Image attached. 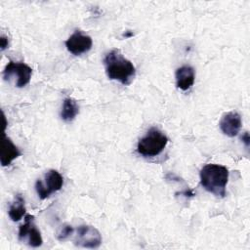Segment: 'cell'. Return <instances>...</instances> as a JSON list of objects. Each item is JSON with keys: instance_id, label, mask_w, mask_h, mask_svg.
I'll list each match as a JSON object with an SVG mask.
<instances>
[{"instance_id": "5b68a950", "label": "cell", "mask_w": 250, "mask_h": 250, "mask_svg": "<svg viewBox=\"0 0 250 250\" xmlns=\"http://www.w3.org/2000/svg\"><path fill=\"white\" fill-rule=\"evenodd\" d=\"M63 185V178L57 170H50L44 176V181L37 180L35 190L40 199L48 198L52 193L60 190Z\"/></svg>"}, {"instance_id": "4fadbf2b", "label": "cell", "mask_w": 250, "mask_h": 250, "mask_svg": "<svg viewBox=\"0 0 250 250\" xmlns=\"http://www.w3.org/2000/svg\"><path fill=\"white\" fill-rule=\"evenodd\" d=\"M8 213L10 219L14 222H18L23 217V215L25 214V205L24 199L21 194L16 195L14 202L10 205Z\"/></svg>"}, {"instance_id": "9c48e42d", "label": "cell", "mask_w": 250, "mask_h": 250, "mask_svg": "<svg viewBox=\"0 0 250 250\" xmlns=\"http://www.w3.org/2000/svg\"><path fill=\"white\" fill-rule=\"evenodd\" d=\"M219 125L225 135L228 137H235L242 126L241 117L235 111L227 112L222 116Z\"/></svg>"}, {"instance_id": "2e32d148", "label": "cell", "mask_w": 250, "mask_h": 250, "mask_svg": "<svg viewBox=\"0 0 250 250\" xmlns=\"http://www.w3.org/2000/svg\"><path fill=\"white\" fill-rule=\"evenodd\" d=\"M241 139H242V141L245 143V145L248 146V145H249V135H248L247 132L244 133V135L241 137Z\"/></svg>"}, {"instance_id": "9a60e30c", "label": "cell", "mask_w": 250, "mask_h": 250, "mask_svg": "<svg viewBox=\"0 0 250 250\" xmlns=\"http://www.w3.org/2000/svg\"><path fill=\"white\" fill-rule=\"evenodd\" d=\"M0 41H1V51H3V50H5L8 47L9 42H8V39L5 36H3V35L1 36Z\"/></svg>"}, {"instance_id": "e0dca14e", "label": "cell", "mask_w": 250, "mask_h": 250, "mask_svg": "<svg viewBox=\"0 0 250 250\" xmlns=\"http://www.w3.org/2000/svg\"><path fill=\"white\" fill-rule=\"evenodd\" d=\"M123 36L125 37H130V36H133V32H126L123 34Z\"/></svg>"}, {"instance_id": "7a4b0ae2", "label": "cell", "mask_w": 250, "mask_h": 250, "mask_svg": "<svg viewBox=\"0 0 250 250\" xmlns=\"http://www.w3.org/2000/svg\"><path fill=\"white\" fill-rule=\"evenodd\" d=\"M201 186L210 193L224 197L229 181V170L220 164H206L199 173Z\"/></svg>"}, {"instance_id": "52a82bcc", "label": "cell", "mask_w": 250, "mask_h": 250, "mask_svg": "<svg viewBox=\"0 0 250 250\" xmlns=\"http://www.w3.org/2000/svg\"><path fill=\"white\" fill-rule=\"evenodd\" d=\"M24 220V224L21 225L19 229V240L31 247L41 246L43 239L40 230L34 224V217L31 215H26Z\"/></svg>"}, {"instance_id": "5bb4252c", "label": "cell", "mask_w": 250, "mask_h": 250, "mask_svg": "<svg viewBox=\"0 0 250 250\" xmlns=\"http://www.w3.org/2000/svg\"><path fill=\"white\" fill-rule=\"evenodd\" d=\"M73 231H74V229H73V228L70 225L64 224L58 230V232H57V239L60 240V241H63V240L67 239L73 233Z\"/></svg>"}, {"instance_id": "277c9868", "label": "cell", "mask_w": 250, "mask_h": 250, "mask_svg": "<svg viewBox=\"0 0 250 250\" xmlns=\"http://www.w3.org/2000/svg\"><path fill=\"white\" fill-rule=\"evenodd\" d=\"M32 68L24 62L10 61L3 70V77L6 81L13 82L16 87L22 88L31 79Z\"/></svg>"}, {"instance_id": "8992f818", "label": "cell", "mask_w": 250, "mask_h": 250, "mask_svg": "<svg viewBox=\"0 0 250 250\" xmlns=\"http://www.w3.org/2000/svg\"><path fill=\"white\" fill-rule=\"evenodd\" d=\"M102 243V235L100 231L87 225H82L77 228L74 236V244L84 248H98Z\"/></svg>"}, {"instance_id": "8fae6325", "label": "cell", "mask_w": 250, "mask_h": 250, "mask_svg": "<svg viewBox=\"0 0 250 250\" xmlns=\"http://www.w3.org/2000/svg\"><path fill=\"white\" fill-rule=\"evenodd\" d=\"M176 85L183 91L188 90L194 83L195 72L192 66L183 65L176 70Z\"/></svg>"}, {"instance_id": "ba28073f", "label": "cell", "mask_w": 250, "mask_h": 250, "mask_svg": "<svg viewBox=\"0 0 250 250\" xmlns=\"http://www.w3.org/2000/svg\"><path fill=\"white\" fill-rule=\"evenodd\" d=\"M92 38L80 30H75L65 41V47L74 56H80L91 50Z\"/></svg>"}, {"instance_id": "3957f363", "label": "cell", "mask_w": 250, "mask_h": 250, "mask_svg": "<svg viewBox=\"0 0 250 250\" xmlns=\"http://www.w3.org/2000/svg\"><path fill=\"white\" fill-rule=\"evenodd\" d=\"M168 143L167 136L159 129L150 128L137 145L138 152L146 157H153L163 151Z\"/></svg>"}, {"instance_id": "30bf717a", "label": "cell", "mask_w": 250, "mask_h": 250, "mask_svg": "<svg viewBox=\"0 0 250 250\" xmlns=\"http://www.w3.org/2000/svg\"><path fill=\"white\" fill-rule=\"evenodd\" d=\"M21 154V150L14 145V143L11 141L9 137H7L5 134L3 136L2 142H1V149H0V160L2 166H8L12 163L14 159L19 157Z\"/></svg>"}, {"instance_id": "7c38bea8", "label": "cell", "mask_w": 250, "mask_h": 250, "mask_svg": "<svg viewBox=\"0 0 250 250\" xmlns=\"http://www.w3.org/2000/svg\"><path fill=\"white\" fill-rule=\"evenodd\" d=\"M79 112V106L75 100L72 98H66L63 101L61 117L64 122H71Z\"/></svg>"}, {"instance_id": "6da1fadb", "label": "cell", "mask_w": 250, "mask_h": 250, "mask_svg": "<svg viewBox=\"0 0 250 250\" xmlns=\"http://www.w3.org/2000/svg\"><path fill=\"white\" fill-rule=\"evenodd\" d=\"M104 64L107 77L110 80L119 81L123 85H129L136 75L134 64L124 58L117 49L109 51L104 56Z\"/></svg>"}]
</instances>
